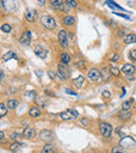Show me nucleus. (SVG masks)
Here are the masks:
<instances>
[{
    "mask_svg": "<svg viewBox=\"0 0 136 153\" xmlns=\"http://www.w3.org/2000/svg\"><path fill=\"white\" fill-rule=\"evenodd\" d=\"M1 5L7 12L13 13L18 10L19 3H18V0H1Z\"/></svg>",
    "mask_w": 136,
    "mask_h": 153,
    "instance_id": "nucleus-1",
    "label": "nucleus"
},
{
    "mask_svg": "<svg viewBox=\"0 0 136 153\" xmlns=\"http://www.w3.org/2000/svg\"><path fill=\"white\" fill-rule=\"evenodd\" d=\"M41 23H42V25L44 26L45 28H47V30H55V27H57V23H55V19H53L51 16H48V15H44L41 17Z\"/></svg>",
    "mask_w": 136,
    "mask_h": 153,
    "instance_id": "nucleus-2",
    "label": "nucleus"
},
{
    "mask_svg": "<svg viewBox=\"0 0 136 153\" xmlns=\"http://www.w3.org/2000/svg\"><path fill=\"white\" fill-rule=\"evenodd\" d=\"M78 115H79V113H78V111L75 110V109H67V110L64 111V112L60 113V117H61V120H63V121L75 120L78 117Z\"/></svg>",
    "mask_w": 136,
    "mask_h": 153,
    "instance_id": "nucleus-3",
    "label": "nucleus"
},
{
    "mask_svg": "<svg viewBox=\"0 0 136 153\" xmlns=\"http://www.w3.org/2000/svg\"><path fill=\"white\" fill-rule=\"evenodd\" d=\"M119 145H120L121 148L131 149L136 145V142L133 137H131V136H125V137H123L120 140H119Z\"/></svg>",
    "mask_w": 136,
    "mask_h": 153,
    "instance_id": "nucleus-4",
    "label": "nucleus"
},
{
    "mask_svg": "<svg viewBox=\"0 0 136 153\" xmlns=\"http://www.w3.org/2000/svg\"><path fill=\"white\" fill-rule=\"evenodd\" d=\"M58 70H59V76H60V78H61V80L68 79V76H69L70 72H69V68L67 67L66 64H64L61 62V63L58 65Z\"/></svg>",
    "mask_w": 136,
    "mask_h": 153,
    "instance_id": "nucleus-5",
    "label": "nucleus"
},
{
    "mask_svg": "<svg viewBox=\"0 0 136 153\" xmlns=\"http://www.w3.org/2000/svg\"><path fill=\"white\" fill-rule=\"evenodd\" d=\"M100 131L104 137L108 138V137H110L111 133H112V127H111V125L108 123H102L100 125Z\"/></svg>",
    "mask_w": 136,
    "mask_h": 153,
    "instance_id": "nucleus-6",
    "label": "nucleus"
},
{
    "mask_svg": "<svg viewBox=\"0 0 136 153\" xmlns=\"http://www.w3.org/2000/svg\"><path fill=\"white\" fill-rule=\"evenodd\" d=\"M58 39H59V43L63 48H67L68 46V35L64 30H61L58 34Z\"/></svg>",
    "mask_w": 136,
    "mask_h": 153,
    "instance_id": "nucleus-7",
    "label": "nucleus"
},
{
    "mask_svg": "<svg viewBox=\"0 0 136 153\" xmlns=\"http://www.w3.org/2000/svg\"><path fill=\"white\" fill-rule=\"evenodd\" d=\"M24 17H25L26 21L34 22L38 19V12L34 9H27L24 13Z\"/></svg>",
    "mask_w": 136,
    "mask_h": 153,
    "instance_id": "nucleus-8",
    "label": "nucleus"
},
{
    "mask_svg": "<svg viewBox=\"0 0 136 153\" xmlns=\"http://www.w3.org/2000/svg\"><path fill=\"white\" fill-rule=\"evenodd\" d=\"M30 40H32V33L30 30H25L23 34L21 35L20 38V43L24 46H28L30 44Z\"/></svg>",
    "mask_w": 136,
    "mask_h": 153,
    "instance_id": "nucleus-9",
    "label": "nucleus"
},
{
    "mask_svg": "<svg viewBox=\"0 0 136 153\" xmlns=\"http://www.w3.org/2000/svg\"><path fill=\"white\" fill-rule=\"evenodd\" d=\"M88 76H89V79L91 80V81L96 82L101 79V71H98L95 68H92V69H90L89 72H88Z\"/></svg>",
    "mask_w": 136,
    "mask_h": 153,
    "instance_id": "nucleus-10",
    "label": "nucleus"
},
{
    "mask_svg": "<svg viewBox=\"0 0 136 153\" xmlns=\"http://www.w3.org/2000/svg\"><path fill=\"white\" fill-rule=\"evenodd\" d=\"M39 136H40V138L42 140L48 142V140H50L51 138H52V133H51L49 130H42V131L40 132V134H39Z\"/></svg>",
    "mask_w": 136,
    "mask_h": 153,
    "instance_id": "nucleus-11",
    "label": "nucleus"
},
{
    "mask_svg": "<svg viewBox=\"0 0 136 153\" xmlns=\"http://www.w3.org/2000/svg\"><path fill=\"white\" fill-rule=\"evenodd\" d=\"M111 76V71L108 67H103L101 69V78H102L103 81H108L110 79Z\"/></svg>",
    "mask_w": 136,
    "mask_h": 153,
    "instance_id": "nucleus-12",
    "label": "nucleus"
},
{
    "mask_svg": "<svg viewBox=\"0 0 136 153\" xmlns=\"http://www.w3.org/2000/svg\"><path fill=\"white\" fill-rule=\"evenodd\" d=\"M34 51L39 58H41V59H45V58H46V56H47L46 49L42 48L41 46H36V47H35V49H34Z\"/></svg>",
    "mask_w": 136,
    "mask_h": 153,
    "instance_id": "nucleus-13",
    "label": "nucleus"
},
{
    "mask_svg": "<svg viewBox=\"0 0 136 153\" xmlns=\"http://www.w3.org/2000/svg\"><path fill=\"white\" fill-rule=\"evenodd\" d=\"M35 135H36V131H35L33 128H25L23 131V136L25 138H27V140H32V138L35 137Z\"/></svg>",
    "mask_w": 136,
    "mask_h": 153,
    "instance_id": "nucleus-14",
    "label": "nucleus"
},
{
    "mask_svg": "<svg viewBox=\"0 0 136 153\" xmlns=\"http://www.w3.org/2000/svg\"><path fill=\"white\" fill-rule=\"evenodd\" d=\"M121 70L127 74H132L134 71H135V68H134V65L128 63V64H125V65L121 67Z\"/></svg>",
    "mask_w": 136,
    "mask_h": 153,
    "instance_id": "nucleus-15",
    "label": "nucleus"
},
{
    "mask_svg": "<svg viewBox=\"0 0 136 153\" xmlns=\"http://www.w3.org/2000/svg\"><path fill=\"white\" fill-rule=\"evenodd\" d=\"M84 81H85V78H84L83 76H79L78 78H75V79L72 80V83H73V85H75V87L80 88V87H82Z\"/></svg>",
    "mask_w": 136,
    "mask_h": 153,
    "instance_id": "nucleus-16",
    "label": "nucleus"
},
{
    "mask_svg": "<svg viewBox=\"0 0 136 153\" xmlns=\"http://www.w3.org/2000/svg\"><path fill=\"white\" fill-rule=\"evenodd\" d=\"M123 42L126 44H131V43H135L136 42V36L133 34H128L127 36L123 38Z\"/></svg>",
    "mask_w": 136,
    "mask_h": 153,
    "instance_id": "nucleus-17",
    "label": "nucleus"
},
{
    "mask_svg": "<svg viewBox=\"0 0 136 153\" xmlns=\"http://www.w3.org/2000/svg\"><path fill=\"white\" fill-rule=\"evenodd\" d=\"M41 153H55V148H53L52 145L46 144L44 147H43Z\"/></svg>",
    "mask_w": 136,
    "mask_h": 153,
    "instance_id": "nucleus-18",
    "label": "nucleus"
},
{
    "mask_svg": "<svg viewBox=\"0 0 136 153\" xmlns=\"http://www.w3.org/2000/svg\"><path fill=\"white\" fill-rule=\"evenodd\" d=\"M106 3L111 7V9H113V10H114V9H118V10H120V11L126 12V10L123 9V7H121L120 5H118L117 3L113 2V0H106Z\"/></svg>",
    "mask_w": 136,
    "mask_h": 153,
    "instance_id": "nucleus-19",
    "label": "nucleus"
},
{
    "mask_svg": "<svg viewBox=\"0 0 136 153\" xmlns=\"http://www.w3.org/2000/svg\"><path fill=\"white\" fill-rule=\"evenodd\" d=\"M131 112H130L129 110H125V109H123V110L120 111V112L118 113V117H120L121 120H128L131 117Z\"/></svg>",
    "mask_w": 136,
    "mask_h": 153,
    "instance_id": "nucleus-20",
    "label": "nucleus"
},
{
    "mask_svg": "<svg viewBox=\"0 0 136 153\" xmlns=\"http://www.w3.org/2000/svg\"><path fill=\"white\" fill-rule=\"evenodd\" d=\"M75 19L73 16H66L63 19V23L65 24V25H72V24L75 23Z\"/></svg>",
    "mask_w": 136,
    "mask_h": 153,
    "instance_id": "nucleus-21",
    "label": "nucleus"
},
{
    "mask_svg": "<svg viewBox=\"0 0 136 153\" xmlns=\"http://www.w3.org/2000/svg\"><path fill=\"white\" fill-rule=\"evenodd\" d=\"M18 104H19V102H18L17 100H15V99H11V100L7 101V108L11 109V110H13V109H15L16 107L18 106Z\"/></svg>",
    "mask_w": 136,
    "mask_h": 153,
    "instance_id": "nucleus-22",
    "label": "nucleus"
},
{
    "mask_svg": "<svg viewBox=\"0 0 136 153\" xmlns=\"http://www.w3.org/2000/svg\"><path fill=\"white\" fill-rule=\"evenodd\" d=\"M49 3H50L51 7L59 10V7L63 4V0H49Z\"/></svg>",
    "mask_w": 136,
    "mask_h": 153,
    "instance_id": "nucleus-23",
    "label": "nucleus"
},
{
    "mask_svg": "<svg viewBox=\"0 0 136 153\" xmlns=\"http://www.w3.org/2000/svg\"><path fill=\"white\" fill-rule=\"evenodd\" d=\"M60 59H61V61H62V63H64V64H68L69 62H70V56L68 55V53H61V56H60Z\"/></svg>",
    "mask_w": 136,
    "mask_h": 153,
    "instance_id": "nucleus-24",
    "label": "nucleus"
},
{
    "mask_svg": "<svg viewBox=\"0 0 136 153\" xmlns=\"http://www.w3.org/2000/svg\"><path fill=\"white\" fill-rule=\"evenodd\" d=\"M36 104L40 107H46L47 105V100L44 98V97H41V98H38L36 100Z\"/></svg>",
    "mask_w": 136,
    "mask_h": 153,
    "instance_id": "nucleus-25",
    "label": "nucleus"
},
{
    "mask_svg": "<svg viewBox=\"0 0 136 153\" xmlns=\"http://www.w3.org/2000/svg\"><path fill=\"white\" fill-rule=\"evenodd\" d=\"M10 149H11L14 153H19L20 149H21V145H20L19 143H13V144L10 146Z\"/></svg>",
    "mask_w": 136,
    "mask_h": 153,
    "instance_id": "nucleus-26",
    "label": "nucleus"
},
{
    "mask_svg": "<svg viewBox=\"0 0 136 153\" xmlns=\"http://www.w3.org/2000/svg\"><path fill=\"white\" fill-rule=\"evenodd\" d=\"M28 113H30V115L32 117H37L40 115V110H39L38 108H36V107H33V108L30 109Z\"/></svg>",
    "mask_w": 136,
    "mask_h": 153,
    "instance_id": "nucleus-27",
    "label": "nucleus"
},
{
    "mask_svg": "<svg viewBox=\"0 0 136 153\" xmlns=\"http://www.w3.org/2000/svg\"><path fill=\"white\" fill-rule=\"evenodd\" d=\"M13 58H16V55L14 51H7L5 55H3L2 60L3 61H9L10 59H13Z\"/></svg>",
    "mask_w": 136,
    "mask_h": 153,
    "instance_id": "nucleus-28",
    "label": "nucleus"
},
{
    "mask_svg": "<svg viewBox=\"0 0 136 153\" xmlns=\"http://www.w3.org/2000/svg\"><path fill=\"white\" fill-rule=\"evenodd\" d=\"M7 108H5L4 104L1 103V104H0V117H3L5 114H7Z\"/></svg>",
    "mask_w": 136,
    "mask_h": 153,
    "instance_id": "nucleus-29",
    "label": "nucleus"
},
{
    "mask_svg": "<svg viewBox=\"0 0 136 153\" xmlns=\"http://www.w3.org/2000/svg\"><path fill=\"white\" fill-rule=\"evenodd\" d=\"M110 71H111V74H112L113 76H119V69H118V67H116V66H111Z\"/></svg>",
    "mask_w": 136,
    "mask_h": 153,
    "instance_id": "nucleus-30",
    "label": "nucleus"
},
{
    "mask_svg": "<svg viewBox=\"0 0 136 153\" xmlns=\"http://www.w3.org/2000/svg\"><path fill=\"white\" fill-rule=\"evenodd\" d=\"M1 30H2V32H4V33H10L12 30V26L10 25V24L4 23V24H2V25H1Z\"/></svg>",
    "mask_w": 136,
    "mask_h": 153,
    "instance_id": "nucleus-31",
    "label": "nucleus"
},
{
    "mask_svg": "<svg viewBox=\"0 0 136 153\" xmlns=\"http://www.w3.org/2000/svg\"><path fill=\"white\" fill-rule=\"evenodd\" d=\"M132 101H133V99H131V101H125V102L123 103V109H125V110H129L130 107H131Z\"/></svg>",
    "mask_w": 136,
    "mask_h": 153,
    "instance_id": "nucleus-32",
    "label": "nucleus"
},
{
    "mask_svg": "<svg viewBox=\"0 0 136 153\" xmlns=\"http://www.w3.org/2000/svg\"><path fill=\"white\" fill-rule=\"evenodd\" d=\"M66 4L68 5L69 7H77V2L75 0H66Z\"/></svg>",
    "mask_w": 136,
    "mask_h": 153,
    "instance_id": "nucleus-33",
    "label": "nucleus"
},
{
    "mask_svg": "<svg viewBox=\"0 0 136 153\" xmlns=\"http://www.w3.org/2000/svg\"><path fill=\"white\" fill-rule=\"evenodd\" d=\"M111 153H125V152H123V149L119 148V147H114V148L112 149V151H111Z\"/></svg>",
    "mask_w": 136,
    "mask_h": 153,
    "instance_id": "nucleus-34",
    "label": "nucleus"
},
{
    "mask_svg": "<svg viewBox=\"0 0 136 153\" xmlns=\"http://www.w3.org/2000/svg\"><path fill=\"white\" fill-rule=\"evenodd\" d=\"M130 58H131L132 60H134V61H136V49H132L131 51H130Z\"/></svg>",
    "mask_w": 136,
    "mask_h": 153,
    "instance_id": "nucleus-35",
    "label": "nucleus"
},
{
    "mask_svg": "<svg viewBox=\"0 0 136 153\" xmlns=\"http://www.w3.org/2000/svg\"><path fill=\"white\" fill-rule=\"evenodd\" d=\"M26 98H36V91H27L25 94Z\"/></svg>",
    "mask_w": 136,
    "mask_h": 153,
    "instance_id": "nucleus-36",
    "label": "nucleus"
},
{
    "mask_svg": "<svg viewBox=\"0 0 136 153\" xmlns=\"http://www.w3.org/2000/svg\"><path fill=\"white\" fill-rule=\"evenodd\" d=\"M113 14L114 15H116V16H118V17H121V18H125V19H127V20H129L130 19V17L128 15H125V14H120V13H115V12H113Z\"/></svg>",
    "mask_w": 136,
    "mask_h": 153,
    "instance_id": "nucleus-37",
    "label": "nucleus"
},
{
    "mask_svg": "<svg viewBox=\"0 0 136 153\" xmlns=\"http://www.w3.org/2000/svg\"><path fill=\"white\" fill-rule=\"evenodd\" d=\"M118 60H119V55H118V53H114V55H113V57L110 59V61L111 62H117Z\"/></svg>",
    "mask_w": 136,
    "mask_h": 153,
    "instance_id": "nucleus-38",
    "label": "nucleus"
},
{
    "mask_svg": "<svg viewBox=\"0 0 136 153\" xmlns=\"http://www.w3.org/2000/svg\"><path fill=\"white\" fill-rule=\"evenodd\" d=\"M75 67H78V68H80V69H83L84 66H85V64H84L83 61H81V62H78V63H75Z\"/></svg>",
    "mask_w": 136,
    "mask_h": 153,
    "instance_id": "nucleus-39",
    "label": "nucleus"
},
{
    "mask_svg": "<svg viewBox=\"0 0 136 153\" xmlns=\"http://www.w3.org/2000/svg\"><path fill=\"white\" fill-rule=\"evenodd\" d=\"M103 97L106 99H109L111 97V94L108 91V90H105V91H103Z\"/></svg>",
    "mask_w": 136,
    "mask_h": 153,
    "instance_id": "nucleus-40",
    "label": "nucleus"
},
{
    "mask_svg": "<svg viewBox=\"0 0 136 153\" xmlns=\"http://www.w3.org/2000/svg\"><path fill=\"white\" fill-rule=\"evenodd\" d=\"M48 76H50V79H51V80H55V78H57V76H55V72L50 71V70L48 71Z\"/></svg>",
    "mask_w": 136,
    "mask_h": 153,
    "instance_id": "nucleus-41",
    "label": "nucleus"
},
{
    "mask_svg": "<svg viewBox=\"0 0 136 153\" xmlns=\"http://www.w3.org/2000/svg\"><path fill=\"white\" fill-rule=\"evenodd\" d=\"M81 123L83 124V125H85V126H88V124H89V121H88L87 119H82L81 120Z\"/></svg>",
    "mask_w": 136,
    "mask_h": 153,
    "instance_id": "nucleus-42",
    "label": "nucleus"
},
{
    "mask_svg": "<svg viewBox=\"0 0 136 153\" xmlns=\"http://www.w3.org/2000/svg\"><path fill=\"white\" fill-rule=\"evenodd\" d=\"M11 137H12V140H17V138H19V135H18L17 133H13L11 135Z\"/></svg>",
    "mask_w": 136,
    "mask_h": 153,
    "instance_id": "nucleus-43",
    "label": "nucleus"
},
{
    "mask_svg": "<svg viewBox=\"0 0 136 153\" xmlns=\"http://www.w3.org/2000/svg\"><path fill=\"white\" fill-rule=\"evenodd\" d=\"M66 92H67L68 94H72V96H77V94L75 92H73L72 90H69V89H66Z\"/></svg>",
    "mask_w": 136,
    "mask_h": 153,
    "instance_id": "nucleus-44",
    "label": "nucleus"
},
{
    "mask_svg": "<svg viewBox=\"0 0 136 153\" xmlns=\"http://www.w3.org/2000/svg\"><path fill=\"white\" fill-rule=\"evenodd\" d=\"M37 1H38L40 5H44L45 4V0H37Z\"/></svg>",
    "mask_w": 136,
    "mask_h": 153,
    "instance_id": "nucleus-45",
    "label": "nucleus"
},
{
    "mask_svg": "<svg viewBox=\"0 0 136 153\" xmlns=\"http://www.w3.org/2000/svg\"><path fill=\"white\" fill-rule=\"evenodd\" d=\"M3 136H4V133L1 131V132H0V138H3Z\"/></svg>",
    "mask_w": 136,
    "mask_h": 153,
    "instance_id": "nucleus-46",
    "label": "nucleus"
},
{
    "mask_svg": "<svg viewBox=\"0 0 136 153\" xmlns=\"http://www.w3.org/2000/svg\"><path fill=\"white\" fill-rule=\"evenodd\" d=\"M0 79H1V80L3 79V71H1V78H0Z\"/></svg>",
    "mask_w": 136,
    "mask_h": 153,
    "instance_id": "nucleus-47",
    "label": "nucleus"
},
{
    "mask_svg": "<svg viewBox=\"0 0 136 153\" xmlns=\"http://www.w3.org/2000/svg\"><path fill=\"white\" fill-rule=\"evenodd\" d=\"M134 66L136 67V61H134Z\"/></svg>",
    "mask_w": 136,
    "mask_h": 153,
    "instance_id": "nucleus-48",
    "label": "nucleus"
}]
</instances>
